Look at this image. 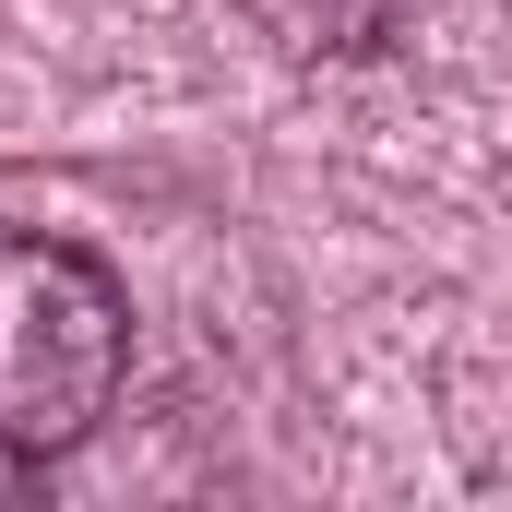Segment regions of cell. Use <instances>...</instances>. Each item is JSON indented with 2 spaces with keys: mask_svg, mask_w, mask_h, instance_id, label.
<instances>
[{
  "mask_svg": "<svg viewBox=\"0 0 512 512\" xmlns=\"http://www.w3.org/2000/svg\"><path fill=\"white\" fill-rule=\"evenodd\" d=\"M131 382V286L84 239L0 227V453L48 465L96 441Z\"/></svg>",
  "mask_w": 512,
  "mask_h": 512,
  "instance_id": "obj_1",
  "label": "cell"
},
{
  "mask_svg": "<svg viewBox=\"0 0 512 512\" xmlns=\"http://www.w3.org/2000/svg\"><path fill=\"white\" fill-rule=\"evenodd\" d=\"M251 24L286 60H370L405 36V0H251Z\"/></svg>",
  "mask_w": 512,
  "mask_h": 512,
  "instance_id": "obj_2",
  "label": "cell"
}]
</instances>
